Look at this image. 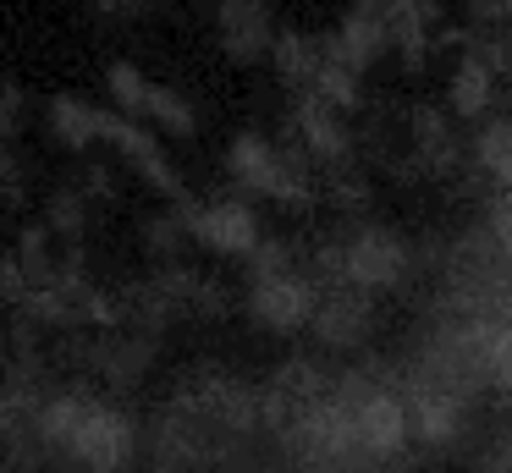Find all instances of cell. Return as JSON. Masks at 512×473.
<instances>
[{"label":"cell","mask_w":512,"mask_h":473,"mask_svg":"<svg viewBox=\"0 0 512 473\" xmlns=\"http://www.w3.org/2000/svg\"><path fill=\"white\" fill-rule=\"evenodd\" d=\"M474 171L485 176L490 187H512V110L501 116H485L474 132Z\"/></svg>","instance_id":"cell-18"},{"label":"cell","mask_w":512,"mask_h":473,"mask_svg":"<svg viewBox=\"0 0 512 473\" xmlns=\"http://www.w3.org/2000/svg\"><path fill=\"white\" fill-rule=\"evenodd\" d=\"M28 116H34L28 88L12 83V77H0V138H17V132L28 127Z\"/></svg>","instance_id":"cell-25"},{"label":"cell","mask_w":512,"mask_h":473,"mask_svg":"<svg viewBox=\"0 0 512 473\" xmlns=\"http://www.w3.org/2000/svg\"><path fill=\"white\" fill-rule=\"evenodd\" d=\"M45 127L67 154H89L94 143H100V105H89V99H78V94H56L45 105Z\"/></svg>","instance_id":"cell-17"},{"label":"cell","mask_w":512,"mask_h":473,"mask_svg":"<svg viewBox=\"0 0 512 473\" xmlns=\"http://www.w3.org/2000/svg\"><path fill=\"white\" fill-rule=\"evenodd\" d=\"M188 226H193V242L221 259H248V253L265 242V226H259L248 193H215V198H188Z\"/></svg>","instance_id":"cell-10"},{"label":"cell","mask_w":512,"mask_h":473,"mask_svg":"<svg viewBox=\"0 0 512 473\" xmlns=\"http://www.w3.org/2000/svg\"><path fill=\"white\" fill-rule=\"evenodd\" d=\"M331 385H336V374L325 369L320 358H287V363H276V369H270V380L259 385V424H265L270 446H276V451L287 446V440L325 407Z\"/></svg>","instance_id":"cell-5"},{"label":"cell","mask_w":512,"mask_h":473,"mask_svg":"<svg viewBox=\"0 0 512 473\" xmlns=\"http://www.w3.org/2000/svg\"><path fill=\"white\" fill-rule=\"evenodd\" d=\"M276 33H281V22L270 11V0H221L215 6V39H221L226 61H237V66L265 61Z\"/></svg>","instance_id":"cell-12"},{"label":"cell","mask_w":512,"mask_h":473,"mask_svg":"<svg viewBox=\"0 0 512 473\" xmlns=\"http://www.w3.org/2000/svg\"><path fill=\"white\" fill-rule=\"evenodd\" d=\"M94 11H105V17H138V11H149L155 0H89Z\"/></svg>","instance_id":"cell-30"},{"label":"cell","mask_w":512,"mask_h":473,"mask_svg":"<svg viewBox=\"0 0 512 473\" xmlns=\"http://www.w3.org/2000/svg\"><path fill=\"white\" fill-rule=\"evenodd\" d=\"M265 435L259 385L221 363H193L144 424V473H221Z\"/></svg>","instance_id":"cell-1"},{"label":"cell","mask_w":512,"mask_h":473,"mask_svg":"<svg viewBox=\"0 0 512 473\" xmlns=\"http://www.w3.org/2000/svg\"><path fill=\"white\" fill-rule=\"evenodd\" d=\"M270 66H276V77H281L287 94H309L314 72H320V33L281 28L276 44H270Z\"/></svg>","instance_id":"cell-16"},{"label":"cell","mask_w":512,"mask_h":473,"mask_svg":"<svg viewBox=\"0 0 512 473\" xmlns=\"http://www.w3.org/2000/svg\"><path fill=\"white\" fill-rule=\"evenodd\" d=\"M287 143L314 165V171H342L353 165V127L336 105H325L320 94H292L287 105Z\"/></svg>","instance_id":"cell-9"},{"label":"cell","mask_w":512,"mask_h":473,"mask_svg":"<svg viewBox=\"0 0 512 473\" xmlns=\"http://www.w3.org/2000/svg\"><path fill=\"white\" fill-rule=\"evenodd\" d=\"M100 143H111V149L122 154V160L133 165V171L144 176L166 204H188V198H193L188 187H182L171 154L160 149V138H155V132H144V121L122 116V110H100Z\"/></svg>","instance_id":"cell-11"},{"label":"cell","mask_w":512,"mask_h":473,"mask_svg":"<svg viewBox=\"0 0 512 473\" xmlns=\"http://www.w3.org/2000/svg\"><path fill=\"white\" fill-rule=\"evenodd\" d=\"M39 446L61 451L89 473H138L144 429L116 396L94 385H56L39 413Z\"/></svg>","instance_id":"cell-2"},{"label":"cell","mask_w":512,"mask_h":473,"mask_svg":"<svg viewBox=\"0 0 512 473\" xmlns=\"http://www.w3.org/2000/svg\"><path fill=\"white\" fill-rule=\"evenodd\" d=\"M144 121H155V127L171 132V138H193V132H199V110H193V99L177 94V88H166V83H149Z\"/></svg>","instance_id":"cell-21"},{"label":"cell","mask_w":512,"mask_h":473,"mask_svg":"<svg viewBox=\"0 0 512 473\" xmlns=\"http://www.w3.org/2000/svg\"><path fill=\"white\" fill-rule=\"evenodd\" d=\"M452 110H435V105H413L408 110V138H413V171L419 176H452L463 165V143H457L452 127Z\"/></svg>","instance_id":"cell-15"},{"label":"cell","mask_w":512,"mask_h":473,"mask_svg":"<svg viewBox=\"0 0 512 473\" xmlns=\"http://www.w3.org/2000/svg\"><path fill=\"white\" fill-rule=\"evenodd\" d=\"M105 88H111V105L122 110V116L144 121V99H149V77L138 72L133 61H111L105 66Z\"/></svg>","instance_id":"cell-22"},{"label":"cell","mask_w":512,"mask_h":473,"mask_svg":"<svg viewBox=\"0 0 512 473\" xmlns=\"http://www.w3.org/2000/svg\"><path fill=\"white\" fill-rule=\"evenodd\" d=\"M28 297V275H23V264H17V253H0V303H23Z\"/></svg>","instance_id":"cell-29"},{"label":"cell","mask_w":512,"mask_h":473,"mask_svg":"<svg viewBox=\"0 0 512 473\" xmlns=\"http://www.w3.org/2000/svg\"><path fill=\"white\" fill-rule=\"evenodd\" d=\"M474 473H512V429H501L496 440H485V446H479Z\"/></svg>","instance_id":"cell-27"},{"label":"cell","mask_w":512,"mask_h":473,"mask_svg":"<svg viewBox=\"0 0 512 473\" xmlns=\"http://www.w3.org/2000/svg\"><path fill=\"white\" fill-rule=\"evenodd\" d=\"M386 28H391V50L408 72H419L430 61V50L441 44L446 11L441 0H386Z\"/></svg>","instance_id":"cell-14"},{"label":"cell","mask_w":512,"mask_h":473,"mask_svg":"<svg viewBox=\"0 0 512 473\" xmlns=\"http://www.w3.org/2000/svg\"><path fill=\"white\" fill-rule=\"evenodd\" d=\"M325 198H331L336 209H364L369 204V182H364V171H358V160L342 165V171H325Z\"/></svg>","instance_id":"cell-23"},{"label":"cell","mask_w":512,"mask_h":473,"mask_svg":"<svg viewBox=\"0 0 512 473\" xmlns=\"http://www.w3.org/2000/svg\"><path fill=\"white\" fill-rule=\"evenodd\" d=\"M78 187H83V193H89L94 198V204H116V198H122V187H116V176L111 171H105V165H83V176H78Z\"/></svg>","instance_id":"cell-28"},{"label":"cell","mask_w":512,"mask_h":473,"mask_svg":"<svg viewBox=\"0 0 512 473\" xmlns=\"http://www.w3.org/2000/svg\"><path fill=\"white\" fill-rule=\"evenodd\" d=\"M89 220H94V198L83 193L78 182L56 187V193L45 198V226L56 231L61 242H83L89 237Z\"/></svg>","instance_id":"cell-20"},{"label":"cell","mask_w":512,"mask_h":473,"mask_svg":"<svg viewBox=\"0 0 512 473\" xmlns=\"http://www.w3.org/2000/svg\"><path fill=\"white\" fill-rule=\"evenodd\" d=\"M320 39H325V50H331L336 61H347L353 72H369V66L391 50L386 0H353V6L342 11V22H336L331 33H320Z\"/></svg>","instance_id":"cell-13"},{"label":"cell","mask_w":512,"mask_h":473,"mask_svg":"<svg viewBox=\"0 0 512 473\" xmlns=\"http://www.w3.org/2000/svg\"><path fill=\"white\" fill-rule=\"evenodd\" d=\"M226 176L237 193L270 198L281 209H314L320 187H314V165L303 160L292 143H276L265 132H237L226 143Z\"/></svg>","instance_id":"cell-4"},{"label":"cell","mask_w":512,"mask_h":473,"mask_svg":"<svg viewBox=\"0 0 512 473\" xmlns=\"http://www.w3.org/2000/svg\"><path fill=\"white\" fill-rule=\"evenodd\" d=\"M397 385L408 396V418H413V446L424 451H457L474 429V396L452 391V385H435V380H419V374H402L397 369Z\"/></svg>","instance_id":"cell-8"},{"label":"cell","mask_w":512,"mask_h":473,"mask_svg":"<svg viewBox=\"0 0 512 473\" xmlns=\"http://www.w3.org/2000/svg\"><path fill=\"white\" fill-rule=\"evenodd\" d=\"M507 402H512V396H507Z\"/></svg>","instance_id":"cell-32"},{"label":"cell","mask_w":512,"mask_h":473,"mask_svg":"<svg viewBox=\"0 0 512 473\" xmlns=\"http://www.w3.org/2000/svg\"><path fill=\"white\" fill-rule=\"evenodd\" d=\"M28 198V165L12 149V138H0V209H17Z\"/></svg>","instance_id":"cell-24"},{"label":"cell","mask_w":512,"mask_h":473,"mask_svg":"<svg viewBox=\"0 0 512 473\" xmlns=\"http://www.w3.org/2000/svg\"><path fill=\"white\" fill-rule=\"evenodd\" d=\"M303 264H309L314 281H353V286H364V292L386 297V292H402V286L413 281L419 253H413V242L402 237L397 226H386V220H358L342 237L314 242V248L303 253Z\"/></svg>","instance_id":"cell-3"},{"label":"cell","mask_w":512,"mask_h":473,"mask_svg":"<svg viewBox=\"0 0 512 473\" xmlns=\"http://www.w3.org/2000/svg\"><path fill=\"white\" fill-rule=\"evenodd\" d=\"M375 292L353 281H320V297H314V314H309V336L320 352L331 358H347V352H364L369 336H375Z\"/></svg>","instance_id":"cell-7"},{"label":"cell","mask_w":512,"mask_h":473,"mask_svg":"<svg viewBox=\"0 0 512 473\" xmlns=\"http://www.w3.org/2000/svg\"><path fill=\"white\" fill-rule=\"evenodd\" d=\"M468 33H512V0H468Z\"/></svg>","instance_id":"cell-26"},{"label":"cell","mask_w":512,"mask_h":473,"mask_svg":"<svg viewBox=\"0 0 512 473\" xmlns=\"http://www.w3.org/2000/svg\"><path fill=\"white\" fill-rule=\"evenodd\" d=\"M314 297H320V281L309 275L303 259H292V264H270V270H248L243 308L270 336H298V330H309Z\"/></svg>","instance_id":"cell-6"},{"label":"cell","mask_w":512,"mask_h":473,"mask_svg":"<svg viewBox=\"0 0 512 473\" xmlns=\"http://www.w3.org/2000/svg\"><path fill=\"white\" fill-rule=\"evenodd\" d=\"M138 237H144V253L155 264H177L182 253L193 248V226H188V209L171 204V209H155V215L138 226Z\"/></svg>","instance_id":"cell-19"},{"label":"cell","mask_w":512,"mask_h":473,"mask_svg":"<svg viewBox=\"0 0 512 473\" xmlns=\"http://www.w3.org/2000/svg\"><path fill=\"white\" fill-rule=\"evenodd\" d=\"M507 39H512V33H507Z\"/></svg>","instance_id":"cell-31"}]
</instances>
